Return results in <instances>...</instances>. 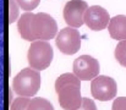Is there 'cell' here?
<instances>
[{
	"label": "cell",
	"instance_id": "obj_11",
	"mask_svg": "<svg viewBox=\"0 0 126 110\" xmlns=\"http://www.w3.org/2000/svg\"><path fill=\"white\" fill-rule=\"evenodd\" d=\"M34 14L32 12H26L23 14L17 22V30L18 33L25 40L28 42H34L33 40V36H32V17Z\"/></svg>",
	"mask_w": 126,
	"mask_h": 110
},
{
	"label": "cell",
	"instance_id": "obj_5",
	"mask_svg": "<svg viewBox=\"0 0 126 110\" xmlns=\"http://www.w3.org/2000/svg\"><path fill=\"white\" fill-rule=\"evenodd\" d=\"M118 84L113 77L98 75L92 79L91 83V93L92 97L99 102H108L116 97Z\"/></svg>",
	"mask_w": 126,
	"mask_h": 110
},
{
	"label": "cell",
	"instance_id": "obj_16",
	"mask_svg": "<svg viewBox=\"0 0 126 110\" xmlns=\"http://www.w3.org/2000/svg\"><path fill=\"white\" fill-rule=\"evenodd\" d=\"M9 5H10V17H9V21L10 23H14L16 22L17 17H18V4L16 0H9Z\"/></svg>",
	"mask_w": 126,
	"mask_h": 110
},
{
	"label": "cell",
	"instance_id": "obj_18",
	"mask_svg": "<svg viewBox=\"0 0 126 110\" xmlns=\"http://www.w3.org/2000/svg\"><path fill=\"white\" fill-rule=\"evenodd\" d=\"M76 110H97V107H95V103L93 102V99H91V98H83L82 105Z\"/></svg>",
	"mask_w": 126,
	"mask_h": 110
},
{
	"label": "cell",
	"instance_id": "obj_10",
	"mask_svg": "<svg viewBox=\"0 0 126 110\" xmlns=\"http://www.w3.org/2000/svg\"><path fill=\"white\" fill-rule=\"evenodd\" d=\"M109 34L113 39L116 40H124L126 39V16L125 15H116L113 18H110V22L108 25Z\"/></svg>",
	"mask_w": 126,
	"mask_h": 110
},
{
	"label": "cell",
	"instance_id": "obj_1",
	"mask_svg": "<svg viewBox=\"0 0 126 110\" xmlns=\"http://www.w3.org/2000/svg\"><path fill=\"white\" fill-rule=\"evenodd\" d=\"M58 100L64 110H76L82 105L81 79L75 73H63L55 81Z\"/></svg>",
	"mask_w": 126,
	"mask_h": 110
},
{
	"label": "cell",
	"instance_id": "obj_9",
	"mask_svg": "<svg viewBox=\"0 0 126 110\" xmlns=\"http://www.w3.org/2000/svg\"><path fill=\"white\" fill-rule=\"evenodd\" d=\"M110 17L108 11L99 5L89 6L84 14V23L92 31H102L108 27Z\"/></svg>",
	"mask_w": 126,
	"mask_h": 110
},
{
	"label": "cell",
	"instance_id": "obj_7",
	"mask_svg": "<svg viewBox=\"0 0 126 110\" xmlns=\"http://www.w3.org/2000/svg\"><path fill=\"white\" fill-rule=\"evenodd\" d=\"M74 73L81 79V81H89L95 78L99 71L100 66L97 59H94L91 55H81L77 59H75L72 65Z\"/></svg>",
	"mask_w": 126,
	"mask_h": 110
},
{
	"label": "cell",
	"instance_id": "obj_15",
	"mask_svg": "<svg viewBox=\"0 0 126 110\" xmlns=\"http://www.w3.org/2000/svg\"><path fill=\"white\" fill-rule=\"evenodd\" d=\"M16 1H17L18 6L22 10H26L27 12L34 10L38 6V4L41 2V0H16Z\"/></svg>",
	"mask_w": 126,
	"mask_h": 110
},
{
	"label": "cell",
	"instance_id": "obj_14",
	"mask_svg": "<svg viewBox=\"0 0 126 110\" xmlns=\"http://www.w3.org/2000/svg\"><path fill=\"white\" fill-rule=\"evenodd\" d=\"M30 102H31V98H27V97L15 98V100L11 103L10 110H28Z\"/></svg>",
	"mask_w": 126,
	"mask_h": 110
},
{
	"label": "cell",
	"instance_id": "obj_3",
	"mask_svg": "<svg viewBox=\"0 0 126 110\" xmlns=\"http://www.w3.org/2000/svg\"><path fill=\"white\" fill-rule=\"evenodd\" d=\"M53 56V48L47 40H36L28 48L27 61L30 64V67L37 71H43L50 66Z\"/></svg>",
	"mask_w": 126,
	"mask_h": 110
},
{
	"label": "cell",
	"instance_id": "obj_6",
	"mask_svg": "<svg viewBox=\"0 0 126 110\" xmlns=\"http://www.w3.org/2000/svg\"><path fill=\"white\" fill-rule=\"evenodd\" d=\"M56 47L65 55H74L81 48V36L80 32L74 27L63 28L56 36Z\"/></svg>",
	"mask_w": 126,
	"mask_h": 110
},
{
	"label": "cell",
	"instance_id": "obj_17",
	"mask_svg": "<svg viewBox=\"0 0 126 110\" xmlns=\"http://www.w3.org/2000/svg\"><path fill=\"white\" fill-rule=\"evenodd\" d=\"M111 110H126V97L115 98L111 105Z\"/></svg>",
	"mask_w": 126,
	"mask_h": 110
},
{
	"label": "cell",
	"instance_id": "obj_12",
	"mask_svg": "<svg viewBox=\"0 0 126 110\" xmlns=\"http://www.w3.org/2000/svg\"><path fill=\"white\" fill-rule=\"evenodd\" d=\"M28 110H54V107L45 98H32Z\"/></svg>",
	"mask_w": 126,
	"mask_h": 110
},
{
	"label": "cell",
	"instance_id": "obj_13",
	"mask_svg": "<svg viewBox=\"0 0 126 110\" xmlns=\"http://www.w3.org/2000/svg\"><path fill=\"white\" fill-rule=\"evenodd\" d=\"M115 59L121 66L126 67V39L118 43L115 48Z\"/></svg>",
	"mask_w": 126,
	"mask_h": 110
},
{
	"label": "cell",
	"instance_id": "obj_8",
	"mask_svg": "<svg viewBox=\"0 0 126 110\" xmlns=\"http://www.w3.org/2000/svg\"><path fill=\"white\" fill-rule=\"evenodd\" d=\"M88 4L84 0H70L64 7V20L74 28H79L84 23V14Z\"/></svg>",
	"mask_w": 126,
	"mask_h": 110
},
{
	"label": "cell",
	"instance_id": "obj_2",
	"mask_svg": "<svg viewBox=\"0 0 126 110\" xmlns=\"http://www.w3.org/2000/svg\"><path fill=\"white\" fill-rule=\"evenodd\" d=\"M41 84H42V77L39 75V71L32 67L21 70L12 79L14 92L18 97L31 98L36 95L41 88Z\"/></svg>",
	"mask_w": 126,
	"mask_h": 110
},
{
	"label": "cell",
	"instance_id": "obj_4",
	"mask_svg": "<svg viewBox=\"0 0 126 110\" xmlns=\"http://www.w3.org/2000/svg\"><path fill=\"white\" fill-rule=\"evenodd\" d=\"M58 32V25L55 20L45 14H34L32 17V36L33 40H49L54 38Z\"/></svg>",
	"mask_w": 126,
	"mask_h": 110
}]
</instances>
